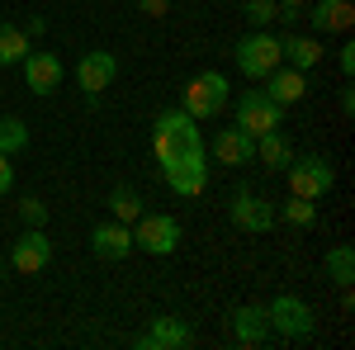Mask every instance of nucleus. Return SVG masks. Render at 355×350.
<instances>
[{
	"mask_svg": "<svg viewBox=\"0 0 355 350\" xmlns=\"http://www.w3.org/2000/svg\"><path fill=\"white\" fill-rule=\"evenodd\" d=\"M152 152L157 161H175V157H190L204 152V133H199V119H190L185 109H162L157 123H152Z\"/></svg>",
	"mask_w": 355,
	"mask_h": 350,
	"instance_id": "f257e3e1",
	"label": "nucleus"
},
{
	"mask_svg": "<svg viewBox=\"0 0 355 350\" xmlns=\"http://www.w3.org/2000/svg\"><path fill=\"white\" fill-rule=\"evenodd\" d=\"M266 322H270V331H279L284 341H308V336L318 331V317H313V308H308L299 294L270 298V303H266Z\"/></svg>",
	"mask_w": 355,
	"mask_h": 350,
	"instance_id": "f03ea898",
	"label": "nucleus"
},
{
	"mask_svg": "<svg viewBox=\"0 0 355 350\" xmlns=\"http://www.w3.org/2000/svg\"><path fill=\"white\" fill-rule=\"evenodd\" d=\"M237 71H242L246 81H266L275 67H279V38L266 33V28H256V33H246L242 43H237Z\"/></svg>",
	"mask_w": 355,
	"mask_h": 350,
	"instance_id": "7ed1b4c3",
	"label": "nucleus"
},
{
	"mask_svg": "<svg viewBox=\"0 0 355 350\" xmlns=\"http://www.w3.org/2000/svg\"><path fill=\"white\" fill-rule=\"evenodd\" d=\"M180 109H185L190 119H214V114H223V109H227V76H223V71H199V76L185 85Z\"/></svg>",
	"mask_w": 355,
	"mask_h": 350,
	"instance_id": "20e7f679",
	"label": "nucleus"
},
{
	"mask_svg": "<svg viewBox=\"0 0 355 350\" xmlns=\"http://www.w3.org/2000/svg\"><path fill=\"white\" fill-rule=\"evenodd\" d=\"M289 170V194H299V199H327V189H331V161L327 157H294V161L284 166Z\"/></svg>",
	"mask_w": 355,
	"mask_h": 350,
	"instance_id": "39448f33",
	"label": "nucleus"
},
{
	"mask_svg": "<svg viewBox=\"0 0 355 350\" xmlns=\"http://www.w3.org/2000/svg\"><path fill=\"white\" fill-rule=\"evenodd\" d=\"M133 246L147 251V256H175V246H180V222L171 213H142L137 218V232H133Z\"/></svg>",
	"mask_w": 355,
	"mask_h": 350,
	"instance_id": "423d86ee",
	"label": "nucleus"
},
{
	"mask_svg": "<svg viewBox=\"0 0 355 350\" xmlns=\"http://www.w3.org/2000/svg\"><path fill=\"white\" fill-rule=\"evenodd\" d=\"M284 123V105H275L266 90H246L242 100H237V128L251 137L270 133V128H279Z\"/></svg>",
	"mask_w": 355,
	"mask_h": 350,
	"instance_id": "0eeeda50",
	"label": "nucleus"
},
{
	"mask_svg": "<svg viewBox=\"0 0 355 350\" xmlns=\"http://www.w3.org/2000/svg\"><path fill=\"white\" fill-rule=\"evenodd\" d=\"M166 185L175 189L180 199H194V194H204V185H209V147L204 152H190V157H175V161L162 166Z\"/></svg>",
	"mask_w": 355,
	"mask_h": 350,
	"instance_id": "6e6552de",
	"label": "nucleus"
},
{
	"mask_svg": "<svg viewBox=\"0 0 355 350\" xmlns=\"http://www.w3.org/2000/svg\"><path fill=\"white\" fill-rule=\"evenodd\" d=\"M114 76H119V57L105 53V48H95V53H85L81 57V67H76V85L85 90V100L95 105L105 90L114 85Z\"/></svg>",
	"mask_w": 355,
	"mask_h": 350,
	"instance_id": "1a4fd4ad",
	"label": "nucleus"
},
{
	"mask_svg": "<svg viewBox=\"0 0 355 350\" xmlns=\"http://www.w3.org/2000/svg\"><path fill=\"white\" fill-rule=\"evenodd\" d=\"M227 218H232L242 232H270L275 227V204H266V199L251 194V189H237L232 204H227Z\"/></svg>",
	"mask_w": 355,
	"mask_h": 350,
	"instance_id": "9d476101",
	"label": "nucleus"
},
{
	"mask_svg": "<svg viewBox=\"0 0 355 350\" xmlns=\"http://www.w3.org/2000/svg\"><path fill=\"white\" fill-rule=\"evenodd\" d=\"M48 261H53V242H48L43 227H28L24 237L15 242V251H10V265L19 274H38V270H48Z\"/></svg>",
	"mask_w": 355,
	"mask_h": 350,
	"instance_id": "9b49d317",
	"label": "nucleus"
},
{
	"mask_svg": "<svg viewBox=\"0 0 355 350\" xmlns=\"http://www.w3.org/2000/svg\"><path fill=\"white\" fill-rule=\"evenodd\" d=\"M190 341H194L190 322H180V317H152L147 331L137 336V350H180V346H190Z\"/></svg>",
	"mask_w": 355,
	"mask_h": 350,
	"instance_id": "f8f14e48",
	"label": "nucleus"
},
{
	"mask_svg": "<svg viewBox=\"0 0 355 350\" xmlns=\"http://www.w3.org/2000/svg\"><path fill=\"white\" fill-rule=\"evenodd\" d=\"M24 81H28L33 95H53V90H62V57L57 53H33V48H28Z\"/></svg>",
	"mask_w": 355,
	"mask_h": 350,
	"instance_id": "ddd939ff",
	"label": "nucleus"
},
{
	"mask_svg": "<svg viewBox=\"0 0 355 350\" xmlns=\"http://www.w3.org/2000/svg\"><path fill=\"white\" fill-rule=\"evenodd\" d=\"M251 157H256V137L242 133L237 123L214 133V161H223V166H251Z\"/></svg>",
	"mask_w": 355,
	"mask_h": 350,
	"instance_id": "4468645a",
	"label": "nucleus"
},
{
	"mask_svg": "<svg viewBox=\"0 0 355 350\" xmlns=\"http://www.w3.org/2000/svg\"><path fill=\"white\" fill-rule=\"evenodd\" d=\"M308 19H313V33H351L355 28V5L351 0H313Z\"/></svg>",
	"mask_w": 355,
	"mask_h": 350,
	"instance_id": "2eb2a0df",
	"label": "nucleus"
},
{
	"mask_svg": "<svg viewBox=\"0 0 355 350\" xmlns=\"http://www.w3.org/2000/svg\"><path fill=\"white\" fill-rule=\"evenodd\" d=\"M90 246H95V256L100 261H123L128 251H133V227L128 222H100L95 232H90Z\"/></svg>",
	"mask_w": 355,
	"mask_h": 350,
	"instance_id": "dca6fc26",
	"label": "nucleus"
},
{
	"mask_svg": "<svg viewBox=\"0 0 355 350\" xmlns=\"http://www.w3.org/2000/svg\"><path fill=\"white\" fill-rule=\"evenodd\" d=\"M270 336V322H266V303H242L232 313V341L237 346H261Z\"/></svg>",
	"mask_w": 355,
	"mask_h": 350,
	"instance_id": "f3484780",
	"label": "nucleus"
},
{
	"mask_svg": "<svg viewBox=\"0 0 355 350\" xmlns=\"http://www.w3.org/2000/svg\"><path fill=\"white\" fill-rule=\"evenodd\" d=\"M266 95H270L275 105H299L303 95H308V76L279 62V67H275L270 76H266Z\"/></svg>",
	"mask_w": 355,
	"mask_h": 350,
	"instance_id": "a211bd4d",
	"label": "nucleus"
},
{
	"mask_svg": "<svg viewBox=\"0 0 355 350\" xmlns=\"http://www.w3.org/2000/svg\"><path fill=\"white\" fill-rule=\"evenodd\" d=\"M279 62H289L294 71H308L322 62V43L318 38H303V33H284L279 38Z\"/></svg>",
	"mask_w": 355,
	"mask_h": 350,
	"instance_id": "6ab92c4d",
	"label": "nucleus"
},
{
	"mask_svg": "<svg viewBox=\"0 0 355 350\" xmlns=\"http://www.w3.org/2000/svg\"><path fill=\"white\" fill-rule=\"evenodd\" d=\"M256 161L266 166V170H284V166L294 161V142L279 133V128L261 133V137H256Z\"/></svg>",
	"mask_w": 355,
	"mask_h": 350,
	"instance_id": "aec40b11",
	"label": "nucleus"
},
{
	"mask_svg": "<svg viewBox=\"0 0 355 350\" xmlns=\"http://www.w3.org/2000/svg\"><path fill=\"white\" fill-rule=\"evenodd\" d=\"M28 57V33L19 24H5L0 19V67H15Z\"/></svg>",
	"mask_w": 355,
	"mask_h": 350,
	"instance_id": "412c9836",
	"label": "nucleus"
},
{
	"mask_svg": "<svg viewBox=\"0 0 355 350\" xmlns=\"http://www.w3.org/2000/svg\"><path fill=\"white\" fill-rule=\"evenodd\" d=\"M327 274L341 284V289H346V284H355V246H346V242L331 246V251H327Z\"/></svg>",
	"mask_w": 355,
	"mask_h": 350,
	"instance_id": "4be33fe9",
	"label": "nucleus"
},
{
	"mask_svg": "<svg viewBox=\"0 0 355 350\" xmlns=\"http://www.w3.org/2000/svg\"><path fill=\"white\" fill-rule=\"evenodd\" d=\"M110 209H114V218H119V222H128V227H133L137 218H142V199H137L128 185H119L110 194Z\"/></svg>",
	"mask_w": 355,
	"mask_h": 350,
	"instance_id": "5701e85b",
	"label": "nucleus"
},
{
	"mask_svg": "<svg viewBox=\"0 0 355 350\" xmlns=\"http://www.w3.org/2000/svg\"><path fill=\"white\" fill-rule=\"evenodd\" d=\"M24 147H28V128L19 119H0V152L15 157V152H24Z\"/></svg>",
	"mask_w": 355,
	"mask_h": 350,
	"instance_id": "b1692460",
	"label": "nucleus"
},
{
	"mask_svg": "<svg viewBox=\"0 0 355 350\" xmlns=\"http://www.w3.org/2000/svg\"><path fill=\"white\" fill-rule=\"evenodd\" d=\"M284 222H289V227H313V222H318L313 199H299V194H294V199L284 204Z\"/></svg>",
	"mask_w": 355,
	"mask_h": 350,
	"instance_id": "393cba45",
	"label": "nucleus"
},
{
	"mask_svg": "<svg viewBox=\"0 0 355 350\" xmlns=\"http://www.w3.org/2000/svg\"><path fill=\"white\" fill-rule=\"evenodd\" d=\"M242 15H246V24H251V28H266L270 19H279V5H275V0H246Z\"/></svg>",
	"mask_w": 355,
	"mask_h": 350,
	"instance_id": "a878e982",
	"label": "nucleus"
},
{
	"mask_svg": "<svg viewBox=\"0 0 355 350\" xmlns=\"http://www.w3.org/2000/svg\"><path fill=\"white\" fill-rule=\"evenodd\" d=\"M19 218H24L28 227H43V222H48V204L33 199V194H24V199H19Z\"/></svg>",
	"mask_w": 355,
	"mask_h": 350,
	"instance_id": "bb28decb",
	"label": "nucleus"
},
{
	"mask_svg": "<svg viewBox=\"0 0 355 350\" xmlns=\"http://www.w3.org/2000/svg\"><path fill=\"white\" fill-rule=\"evenodd\" d=\"M275 5H279V19H289V24H294V19L303 15V5H308V0H275Z\"/></svg>",
	"mask_w": 355,
	"mask_h": 350,
	"instance_id": "cd10ccee",
	"label": "nucleus"
},
{
	"mask_svg": "<svg viewBox=\"0 0 355 350\" xmlns=\"http://www.w3.org/2000/svg\"><path fill=\"white\" fill-rule=\"evenodd\" d=\"M15 189V166H10V157L0 152V194H10Z\"/></svg>",
	"mask_w": 355,
	"mask_h": 350,
	"instance_id": "c85d7f7f",
	"label": "nucleus"
},
{
	"mask_svg": "<svg viewBox=\"0 0 355 350\" xmlns=\"http://www.w3.org/2000/svg\"><path fill=\"white\" fill-rule=\"evenodd\" d=\"M137 10H142V15H152V19H162L166 10H171V0H137Z\"/></svg>",
	"mask_w": 355,
	"mask_h": 350,
	"instance_id": "c756f323",
	"label": "nucleus"
},
{
	"mask_svg": "<svg viewBox=\"0 0 355 350\" xmlns=\"http://www.w3.org/2000/svg\"><path fill=\"white\" fill-rule=\"evenodd\" d=\"M336 62H341V71H346V76H351V71H355V43H346V48H341V53H336Z\"/></svg>",
	"mask_w": 355,
	"mask_h": 350,
	"instance_id": "7c9ffc66",
	"label": "nucleus"
},
{
	"mask_svg": "<svg viewBox=\"0 0 355 350\" xmlns=\"http://www.w3.org/2000/svg\"><path fill=\"white\" fill-rule=\"evenodd\" d=\"M24 33H28V38H38V33H48V19H38V15H33V19L24 24Z\"/></svg>",
	"mask_w": 355,
	"mask_h": 350,
	"instance_id": "2f4dec72",
	"label": "nucleus"
}]
</instances>
